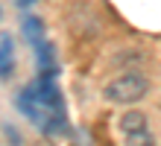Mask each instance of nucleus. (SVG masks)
Masks as SVG:
<instances>
[{
  "mask_svg": "<svg viewBox=\"0 0 161 146\" xmlns=\"http://www.w3.org/2000/svg\"><path fill=\"white\" fill-rule=\"evenodd\" d=\"M15 105L26 120H30L41 134H68V111H64V96L56 85V76H41L24 85L21 94L15 96Z\"/></svg>",
  "mask_w": 161,
  "mask_h": 146,
  "instance_id": "nucleus-1",
  "label": "nucleus"
},
{
  "mask_svg": "<svg viewBox=\"0 0 161 146\" xmlns=\"http://www.w3.org/2000/svg\"><path fill=\"white\" fill-rule=\"evenodd\" d=\"M147 94H149V79L144 73H138V70L120 73L103 88V96H106L108 102H117V105H135V102L144 100Z\"/></svg>",
  "mask_w": 161,
  "mask_h": 146,
  "instance_id": "nucleus-2",
  "label": "nucleus"
},
{
  "mask_svg": "<svg viewBox=\"0 0 161 146\" xmlns=\"http://www.w3.org/2000/svg\"><path fill=\"white\" fill-rule=\"evenodd\" d=\"M44 32H47V29H44V21H41L38 15H24V18H21V35H24L32 47H38V44L44 41Z\"/></svg>",
  "mask_w": 161,
  "mask_h": 146,
  "instance_id": "nucleus-3",
  "label": "nucleus"
},
{
  "mask_svg": "<svg viewBox=\"0 0 161 146\" xmlns=\"http://www.w3.org/2000/svg\"><path fill=\"white\" fill-rule=\"evenodd\" d=\"M12 73H15V44L9 35H3L0 38V79H9Z\"/></svg>",
  "mask_w": 161,
  "mask_h": 146,
  "instance_id": "nucleus-4",
  "label": "nucleus"
},
{
  "mask_svg": "<svg viewBox=\"0 0 161 146\" xmlns=\"http://www.w3.org/2000/svg\"><path fill=\"white\" fill-rule=\"evenodd\" d=\"M144 126H149V123H147V114H144V111H138V108H132V111H126V114H120V120H117L120 134H132V132L144 129Z\"/></svg>",
  "mask_w": 161,
  "mask_h": 146,
  "instance_id": "nucleus-5",
  "label": "nucleus"
},
{
  "mask_svg": "<svg viewBox=\"0 0 161 146\" xmlns=\"http://www.w3.org/2000/svg\"><path fill=\"white\" fill-rule=\"evenodd\" d=\"M123 138H126V146H155V138L149 132V126H144V129H138L132 134H123Z\"/></svg>",
  "mask_w": 161,
  "mask_h": 146,
  "instance_id": "nucleus-6",
  "label": "nucleus"
},
{
  "mask_svg": "<svg viewBox=\"0 0 161 146\" xmlns=\"http://www.w3.org/2000/svg\"><path fill=\"white\" fill-rule=\"evenodd\" d=\"M73 146H94V140H91V134L85 129H76L73 132Z\"/></svg>",
  "mask_w": 161,
  "mask_h": 146,
  "instance_id": "nucleus-7",
  "label": "nucleus"
},
{
  "mask_svg": "<svg viewBox=\"0 0 161 146\" xmlns=\"http://www.w3.org/2000/svg\"><path fill=\"white\" fill-rule=\"evenodd\" d=\"M3 132H6V138L12 140V146H21V140H18V134H15V129H12V126H6Z\"/></svg>",
  "mask_w": 161,
  "mask_h": 146,
  "instance_id": "nucleus-8",
  "label": "nucleus"
},
{
  "mask_svg": "<svg viewBox=\"0 0 161 146\" xmlns=\"http://www.w3.org/2000/svg\"><path fill=\"white\" fill-rule=\"evenodd\" d=\"M15 3H18V9H30L35 0H15Z\"/></svg>",
  "mask_w": 161,
  "mask_h": 146,
  "instance_id": "nucleus-9",
  "label": "nucleus"
}]
</instances>
